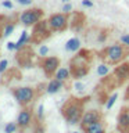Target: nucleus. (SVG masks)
<instances>
[{
  "label": "nucleus",
  "mask_w": 129,
  "mask_h": 133,
  "mask_svg": "<svg viewBox=\"0 0 129 133\" xmlns=\"http://www.w3.org/2000/svg\"><path fill=\"white\" fill-rule=\"evenodd\" d=\"M74 87H75L76 90H82V91H83V89H85V85H83L82 82H75V83H74Z\"/></svg>",
  "instance_id": "nucleus-31"
},
{
  "label": "nucleus",
  "mask_w": 129,
  "mask_h": 133,
  "mask_svg": "<svg viewBox=\"0 0 129 133\" xmlns=\"http://www.w3.org/2000/svg\"><path fill=\"white\" fill-rule=\"evenodd\" d=\"M114 133H119V132H118V130H117V132H114Z\"/></svg>",
  "instance_id": "nucleus-38"
},
{
  "label": "nucleus",
  "mask_w": 129,
  "mask_h": 133,
  "mask_svg": "<svg viewBox=\"0 0 129 133\" xmlns=\"http://www.w3.org/2000/svg\"><path fill=\"white\" fill-rule=\"evenodd\" d=\"M2 6H3L4 8H10V10H11V8H12V3L10 2V0H3V2H2Z\"/></svg>",
  "instance_id": "nucleus-30"
},
{
  "label": "nucleus",
  "mask_w": 129,
  "mask_h": 133,
  "mask_svg": "<svg viewBox=\"0 0 129 133\" xmlns=\"http://www.w3.org/2000/svg\"><path fill=\"white\" fill-rule=\"evenodd\" d=\"M2 36H3V28L0 26V37H2Z\"/></svg>",
  "instance_id": "nucleus-36"
},
{
  "label": "nucleus",
  "mask_w": 129,
  "mask_h": 133,
  "mask_svg": "<svg viewBox=\"0 0 129 133\" xmlns=\"http://www.w3.org/2000/svg\"><path fill=\"white\" fill-rule=\"evenodd\" d=\"M83 133H106V129H107V123L106 121L101 119L99 122H94V123H90L85 128H81Z\"/></svg>",
  "instance_id": "nucleus-15"
},
{
  "label": "nucleus",
  "mask_w": 129,
  "mask_h": 133,
  "mask_svg": "<svg viewBox=\"0 0 129 133\" xmlns=\"http://www.w3.org/2000/svg\"><path fill=\"white\" fill-rule=\"evenodd\" d=\"M14 29H15V24L14 22H6V24H4V26H3V36L4 37L10 36Z\"/></svg>",
  "instance_id": "nucleus-20"
},
{
  "label": "nucleus",
  "mask_w": 129,
  "mask_h": 133,
  "mask_svg": "<svg viewBox=\"0 0 129 133\" xmlns=\"http://www.w3.org/2000/svg\"><path fill=\"white\" fill-rule=\"evenodd\" d=\"M37 53H39V57H46L49 54V46L42 44L39 47V50H37Z\"/></svg>",
  "instance_id": "nucleus-26"
},
{
  "label": "nucleus",
  "mask_w": 129,
  "mask_h": 133,
  "mask_svg": "<svg viewBox=\"0 0 129 133\" xmlns=\"http://www.w3.org/2000/svg\"><path fill=\"white\" fill-rule=\"evenodd\" d=\"M36 119L37 121H44V105H43V104H39V105H37Z\"/></svg>",
  "instance_id": "nucleus-24"
},
{
  "label": "nucleus",
  "mask_w": 129,
  "mask_h": 133,
  "mask_svg": "<svg viewBox=\"0 0 129 133\" xmlns=\"http://www.w3.org/2000/svg\"><path fill=\"white\" fill-rule=\"evenodd\" d=\"M18 4H21V6H29V4L32 3V0H15Z\"/></svg>",
  "instance_id": "nucleus-34"
},
{
  "label": "nucleus",
  "mask_w": 129,
  "mask_h": 133,
  "mask_svg": "<svg viewBox=\"0 0 129 133\" xmlns=\"http://www.w3.org/2000/svg\"><path fill=\"white\" fill-rule=\"evenodd\" d=\"M117 98H118V93H112L110 97H108V100H107V103H106V108L107 110H111L112 108V105L115 104V101H117Z\"/></svg>",
  "instance_id": "nucleus-23"
},
{
  "label": "nucleus",
  "mask_w": 129,
  "mask_h": 133,
  "mask_svg": "<svg viewBox=\"0 0 129 133\" xmlns=\"http://www.w3.org/2000/svg\"><path fill=\"white\" fill-rule=\"evenodd\" d=\"M117 130L119 133H129V107H122L117 118Z\"/></svg>",
  "instance_id": "nucleus-12"
},
{
  "label": "nucleus",
  "mask_w": 129,
  "mask_h": 133,
  "mask_svg": "<svg viewBox=\"0 0 129 133\" xmlns=\"http://www.w3.org/2000/svg\"><path fill=\"white\" fill-rule=\"evenodd\" d=\"M81 40L78 37H71L69 40H67L65 43V50L67 51H71V53H75L78 50H81Z\"/></svg>",
  "instance_id": "nucleus-17"
},
{
  "label": "nucleus",
  "mask_w": 129,
  "mask_h": 133,
  "mask_svg": "<svg viewBox=\"0 0 129 133\" xmlns=\"http://www.w3.org/2000/svg\"><path fill=\"white\" fill-rule=\"evenodd\" d=\"M7 49L10 50V51H14V50H17V46H15L14 42H8V43H7Z\"/></svg>",
  "instance_id": "nucleus-33"
},
{
  "label": "nucleus",
  "mask_w": 129,
  "mask_h": 133,
  "mask_svg": "<svg viewBox=\"0 0 129 133\" xmlns=\"http://www.w3.org/2000/svg\"><path fill=\"white\" fill-rule=\"evenodd\" d=\"M49 26L51 29V32H64L69 26V14L57 12V14L50 15Z\"/></svg>",
  "instance_id": "nucleus-7"
},
{
  "label": "nucleus",
  "mask_w": 129,
  "mask_h": 133,
  "mask_svg": "<svg viewBox=\"0 0 129 133\" xmlns=\"http://www.w3.org/2000/svg\"><path fill=\"white\" fill-rule=\"evenodd\" d=\"M108 72H110V69H108V64H100L97 66V75L99 76H107Z\"/></svg>",
  "instance_id": "nucleus-22"
},
{
  "label": "nucleus",
  "mask_w": 129,
  "mask_h": 133,
  "mask_svg": "<svg viewBox=\"0 0 129 133\" xmlns=\"http://www.w3.org/2000/svg\"><path fill=\"white\" fill-rule=\"evenodd\" d=\"M11 93L14 96V98L17 100V103L20 104L21 107H27L29 105L35 97L37 96L36 89H33L31 86H20V87H12Z\"/></svg>",
  "instance_id": "nucleus-5"
},
{
  "label": "nucleus",
  "mask_w": 129,
  "mask_h": 133,
  "mask_svg": "<svg viewBox=\"0 0 129 133\" xmlns=\"http://www.w3.org/2000/svg\"><path fill=\"white\" fill-rule=\"evenodd\" d=\"M54 78L58 79V81H61V82H67V81L71 78V71H69V68H58L57 72H56V75H54Z\"/></svg>",
  "instance_id": "nucleus-19"
},
{
  "label": "nucleus",
  "mask_w": 129,
  "mask_h": 133,
  "mask_svg": "<svg viewBox=\"0 0 129 133\" xmlns=\"http://www.w3.org/2000/svg\"><path fill=\"white\" fill-rule=\"evenodd\" d=\"M101 119H104V118H103V114L99 110H86L83 116H82V119H81L79 126L85 128V126H87V125L99 122V121H101Z\"/></svg>",
  "instance_id": "nucleus-13"
},
{
  "label": "nucleus",
  "mask_w": 129,
  "mask_h": 133,
  "mask_svg": "<svg viewBox=\"0 0 129 133\" xmlns=\"http://www.w3.org/2000/svg\"><path fill=\"white\" fill-rule=\"evenodd\" d=\"M29 44L21 47L20 50H17V57H15L17 64L20 66H24V68H32V60H33L35 53H33V50Z\"/></svg>",
  "instance_id": "nucleus-9"
},
{
  "label": "nucleus",
  "mask_w": 129,
  "mask_h": 133,
  "mask_svg": "<svg viewBox=\"0 0 129 133\" xmlns=\"http://www.w3.org/2000/svg\"><path fill=\"white\" fill-rule=\"evenodd\" d=\"M85 22H86V17L83 12H79V11H74L71 12V17H69V28L72 31H82V28L85 26Z\"/></svg>",
  "instance_id": "nucleus-14"
},
{
  "label": "nucleus",
  "mask_w": 129,
  "mask_h": 133,
  "mask_svg": "<svg viewBox=\"0 0 129 133\" xmlns=\"http://www.w3.org/2000/svg\"><path fill=\"white\" fill-rule=\"evenodd\" d=\"M35 133H44V125L43 121H37L35 122Z\"/></svg>",
  "instance_id": "nucleus-25"
},
{
  "label": "nucleus",
  "mask_w": 129,
  "mask_h": 133,
  "mask_svg": "<svg viewBox=\"0 0 129 133\" xmlns=\"http://www.w3.org/2000/svg\"><path fill=\"white\" fill-rule=\"evenodd\" d=\"M17 123H18L20 130H25L33 123V110L29 105L22 107V110L17 116Z\"/></svg>",
  "instance_id": "nucleus-10"
},
{
  "label": "nucleus",
  "mask_w": 129,
  "mask_h": 133,
  "mask_svg": "<svg viewBox=\"0 0 129 133\" xmlns=\"http://www.w3.org/2000/svg\"><path fill=\"white\" fill-rule=\"evenodd\" d=\"M128 57H129V56H128Z\"/></svg>",
  "instance_id": "nucleus-40"
},
{
  "label": "nucleus",
  "mask_w": 129,
  "mask_h": 133,
  "mask_svg": "<svg viewBox=\"0 0 129 133\" xmlns=\"http://www.w3.org/2000/svg\"><path fill=\"white\" fill-rule=\"evenodd\" d=\"M82 6L90 8V7H93V2L92 0H82Z\"/></svg>",
  "instance_id": "nucleus-32"
},
{
  "label": "nucleus",
  "mask_w": 129,
  "mask_h": 133,
  "mask_svg": "<svg viewBox=\"0 0 129 133\" xmlns=\"http://www.w3.org/2000/svg\"><path fill=\"white\" fill-rule=\"evenodd\" d=\"M62 86H64V82L53 78L51 81L46 85V93L47 94H56V93H58V91L62 89Z\"/></svg>",
  "instance_id": "nucleus-16"
},
{
  "label": "nucleus",
  "mask_w": 129,
  "mask_h": 133,
  "mask_svg": "<svg viewBox=\"0 0 129 133\" xmlns=\"http://www.w3.org/2000/svg\"><path fill=\"white\" fill-rule=\"evenodd\" d=\"M62 12H65V14H71L72 12V4H71V2L69 3H64V6H62V10H61Z\"/></svg>",
  "instance_id": "nucleus-28"
},
{
  "label": "nucleus",
  "mask_w": 129,
  "mask_h": 133,
  "mask_svg": "<svg viewBox=\"0 0 129 133\" xmlns=\"http://www.w3.org/2000/svg\"><path fill=\"white\" fill-rule=\"evenodd\" d=\"M43 15H44V12L42 8H28V10L21 12L20 22L25 25V26H33L36 22L43 19Z\"/></svg>",
  "instance_id": "nucleus-8"
},
{
  "label": "nucleus",
  "mask_w": 129,
  "mask_h": 133,
  "mask_svg": "<svg viewBox=\"0 0 129 133\" xmlns=\"http://www.w3.org/2000/svg\"><path fill=\"white\" fill-rule=\"evenodd\" d=\"M60 64H61V61L58 57H47L46 56V57L37 58V65L43 69V72L47 78H53L56 75L57 69L60 68Z\"/></svg>",
  "instance_id": "nucleus-6"
},
{
  "label": "nucleus",
  "mask_w": 129,
  "mask_h": 133,
  "mask_svg": "<svg viewBox=\"0 0 129 133\" xmlns=\"http://www.w3.org/2000/svg\"><path fill=\"white\" fill-rule=\"evenodd\" d=\"M121 43H124L125 46L129 47V35H122L121 36Z\"/></svg>",
  "instance_id": "nucleus-29"
},
{
  "label": "nucleus",
  "mask_w": 129,
  "mask_h": 133,
  "mask_svg": "<svg viewBox=\"0 0 129 133\" xmlns=\"http://www.w3.org/2000/svg\"><path fill=\"white\" fill-rule=\"evenodd\" d=\"M93 61V53L87 49L78 50L76 54L69 60L71 76L75 79H81L86 76L90 71V64Z\"/></svg>",
  "instance_id": "nucleus-2"
},
{
  "label": "nucleus",
  "mask_w": 129,
  "mask_h": 133,
  "mask_svg": "<svg viewBox=\"0 0 129 133\" xmlns=\"http://www.w3.org/2000/svg\"><path fill=\"white\" fill-rule=\"evenodd\" d=\"M61 2H62V3H69L71 0H61Z\"/></svg>",
  "instance_id": "nucleus-37"
},
{
  "label": "nucleus",
  "mask_w": 129,
  "mask_h": 133,
  "mask_svg": "<svg viewBox=\"0 0 129 133\" xmlns=\"http://www.w3.org/2000/svg\"><path fill=\"white\" fill-rule=\"evenodd\" d=\"M31 33V44H40L43 40L51 36V29L49 26V19H40L32 26Z\"/></svg>",
  "instance_id": "nucleus-4"
},
{
  "label": "nucleus",
  "mask_w": 129,
  "mask_h": 133,
  "mask_svg": "<svg viewBox=\"0 0 129 133\" xmlns=\"http://www.w3.org/2000/svg\"><path fill=\"white\" fill-rule=\"evenodd\" d=\"M112 76H114L117 86H122L126 81H129V62L128 61H122L121 64H118V66L114 69L112 72Z\"/></svg>",
  "instance_id": "nucleus-11"
},
{
  "label": "nucleus",
  "mask_w": 129,
  "mask_h": 133,
  "mask_svg": "<svg viewBox=\"0 0 129 133\" xmlns=\"http://www.w3.org/2000/svg\"><path fill=\"white\" fill-rule=\"evenodd\" d=\"M17 130H20L17 122H8L6 125V128H4V133H15Z\"/></svg>",
  "instance_id": "nucleus-21"
},
{
  "label": "nucleus",
  "mask_w": 129,
  "mask_h": 133,
  "mask_svg": "<svg viewBox=\"0 0 129 133\" xmlns=\"http://www.w3.org/2000/svg\"><path fill=\"white\" fill-rule=\"evenodd\" d=\"M29 43H31V33H28L27 31H22V32H21V36H20L18 42L15 43L17 50H20L21 47H24V46H27ZM17 50H15V51H17Z\"/></svg>",
  "instance_id": "nucleus-18"
},
{
  "label": "nucleus",
  "mask_w": 129,
  "mask_h": 133,
  "mask_svg": "<svg viewBox=\"0 0 129 133\" xmlns=\"http://www.w3.org/2000/svg\"><path fill=\"white\" fill-rule=\"evenodd\" d=\"M129 56V47L124 43H114L100 51V58L108 65H118Z\"/></svg>",
  "instance_id": "nucleus-3"
},
{
  "label": "nucleus",
  "mask_w": 129,
  "mask_h": 133,
  "mask_svg": "<svg viewBox=\"0 0 129 133\" xmlns=\"http://www.w3.org/2000/svg\"><path fill=\"white\" fill-rule=\"evenodd\" d=\"M125 100L129 101V85L126 86V89H125Z\"/></svg>",
  "instance_id": "nucleus-35"
},
{
  "label": "nucleus",
  "mask_w": 129,
  "mask_h": 133,
  "mask_svg": "<svg viewBox=\"0 0 129 133\" xmlns=\"http://www.w3.org/2000/svg\"><path fill=\"white\" fill-rule=\"evenodd\" d=\"M90 100L89 96L83 98L79 97H69L61 105V115L68 125H78L81 123V119L85 114V104Z\"/></svg>",
  "instance_id": "nucleus-1"
},
{
  "label": "nucleus",
  "mask_w": 129,
  "mask_h": 133,
  "mask_svg": "<svg viewBox=\"0 0 129 133\" xmlns=\"http://www.w3.org/2000/svg\"><path fill=\"white\" fill-rule=\"evenodd\" d=\"M7 66H8V61L4 58V60L0 61V75H3L4 72L7 71Z\"/></svg>",
  "instance_id": "nucleus-27"
},
{
  "label": "nucleus",
  "mask_w": 129,
  "mask_h": 133,
  "mask_svg": "<svg viewBox=\"0 0 129 133\" xmlns=\"http://www.w3.org/2000/svg\"><path fill=\"white\" fill-rule=\"evenodd\" d=\"M72 133H79V132H72Z\"/></svg>",
  "instance_id": "nucleus-39"
}]
</instances>
